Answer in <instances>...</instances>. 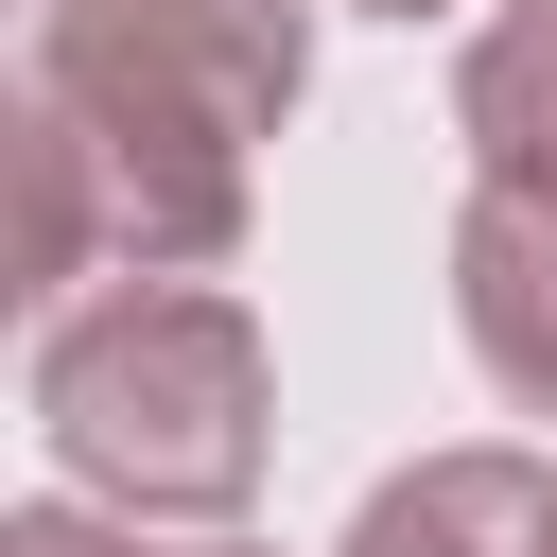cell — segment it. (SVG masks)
I'll return each instance as SVG.
<instances>
[{
    "label": "cell",
    "instance_id": "cell-4",
    "mask_svg": "<svg viewBox=\"0 0 557 557\" xmlns=\"http://www.w3.org/2000/svg\"><path fill=\"white\" fill-rule=\"evenodd\" d=\"M348 557H557V470L522 453H418L366 487Z\"/></svg>",
    "mask_w": 557,
    "mask_h": 557
},
{
    "label": "cell",
    "instance_id": "cell-5",
    "mask_svg": "<svg viewBox=\"0 0 557 557\" xmlns=\"http://www.w3.org/2000/svg\"><path fill=\"white\" fill-rule=\"evenodd\" d=\"M453 122H470V174L487 191H540L557 209V0H505L453 70Z\"/></svg>",
    "mask_w": 557,
    "mask_h": 557
},
{
    "label": "cell",
    "instance_id": "cell-2",
    "mask_svg": "<svg viewBox=\"0 0 557 557\" xmlns=\"http://www.w3.org/2000/svg\"><path fill=\"white\" fill-rule=\"evenodd\" d=\"M35 418H52L70 487H104V505H139V522H226V505L261 487V418H278L261 313L209 296V278H122V296L52 313Z\"/></svg>",
    "mask_w": 557,
    "mask_h": 557
},
{
    "label": "cell",
    "instance_id": "cell-1",
    "mask_svg": "<svg viewBox=\"0 0 557 557\" xmlns=\"http://www.w3.org/2000/svg\"><path fill=\"white\" fill-rule=\"evenodd\" d=\"M313 87V0H35V104L87 139L139 278L244 244V157Z\"/></svg>",
    "mask_w": 557,
    "mask_h": 557
},
{
    "label": "cell",
    "instance_id": "cell-3",
    "mask_svg": "<svg viewBox=\"0 0 557 557\" xmlns=\"http://www.w3.org/2000/svg\"><path fill=\"white\" fill-rule=\"evenodd\" d=\"M453 313H470V366H487L522 418H557V209H540V191H470V226H453Z\"/></svg>",
    "mask_w": 557,
    "mask_h": 557
},
{
    "label": "cell",
    "instance_id": "cell-6",
    "mask_svg": "<svg viewBox=\"0 0 557 557\" xmlns=\"http://www.w3.org/2000/svg\"><path fill=\"white\" fill-rule=\"evenodd\" d=\"M0 157H17V296H70L87 244H122V226H104V174H87V139H70L35 87H17V139H0Z\"/></svg>",
    "mask_w": 557,
    "mask_h": 557
},
{
    "label": "cell",
    "instance_id": "cell-7",
    "mask_svg": "<svg viewBox=\"0 0 557 557\" xmlns=\"http://www.w3.org/2000/svg\"><path fill=\"white\" fill-rule=\"evenodd\" d=\"M0 557H122V540H104V522H70V505H17V522H0Z\"/></svg>",
    "mask_w": 557,
    "mask_h": 557
},
{
    "label": "cell",
    "instance_id": "cell-8",
    "mask_svg": "<svg viewBox=\"0 0 557 557\" xmlns=\"http://www.w3.org/2000/svg\"><path fill=\"white\" fill-rule=\"evenodd\" d=\"M383 17H435V0H383Z\"/></svg>",
    "mask_w": 557,
    "mask_h": 557
}]
</instances>
